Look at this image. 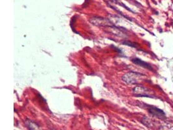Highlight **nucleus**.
Wrapping results in <instances>:
<instances>
[{"mask_svg":"<svg viewBox=\"0 0 173 130\" xmlns=\"http://www.w3.org/2000/svg\"><path fill=\"white\" fill-rule=\"evenodd\" d=\"M25 125L29 130H41L40 126L37 124L29 119L25 120Z\"/></svg>","mask_w":173,"mask_h":130,"instance_id":"nucleus-6","label":"nucleus"},{"mask_svg":"<svg viewBox=\"0 0 173 130\" xmlns=\"http://www.w3.org/2000/svg\"><path fill=\"white\" fill-rule=\"evenodd\" d=\"M149 112L154 116L158 117L159 118H164L165 117V114L163 111L157 107H151L149 109Z\"/></svg>","mask_w":173,"mask_h":130,"instance_id":"nucleus-4","label":"nucleus"},{"mask_svg":"<svg viewBox=\"0 0 173 130\" xmlns=\"http://www.w3.org/2000/svg\"><path fill=\"white\" fill-rule=\"evenodd\" d=\"M132 62L136 65H138V66H140V67H141L143 68H145L146 69H148L149 70H152V67L150 66V65L146 62L143 61V60L140 59H138V58H134V59H132Z\"/></svg>","mask_w":173,"mask_h":130,"instance_id":"nucleus-5","label":"nucleus"},{"mask_svg":"<svg viewBox=\"0 0 173 130\" xmlns=\"http://www.w3.org/2000/svg\"><path fill=\"white\" fill-rule=\"evenodd\" d=\"M133 94L138 97H153L152 92L150 90L141 86H137L133 89Z\"/></svg>","mask_w":173,"mask_h":130,"instance_id":"nucleus-3","label":"nucleus"},{"mask_svg":"<svg viewBox=\"0 0 173 130\" xmlns=\"http://www.w3.org/2000/svg\"><path fill=\"white\" fill-rule=\"evenodd\" d=\"M89 22L94 25H95L97 27H110L114 25V24H113L109 19H107V18H101V17H93L91 18Z\"/></svg>","mask_w":173,"mask_h":130,"instance_id":"nucleus-2","label":"nucleus"},{"mask_svg":"<svg viewBox=\"0 0 173 130\" xmlns=\"http://www.w3.org/2000/svg\"><path fill=\"white\" fill-rule=\"evenodd\" d=\"M145 76L142 73L135 72H129L125 73L122 77V80L127 83V84H137L145 79Z\"/></svg>","mask_w":173,"mask_h":130,"instance_id":"nucleus-1","label":"nucleus"}]
</instances>
